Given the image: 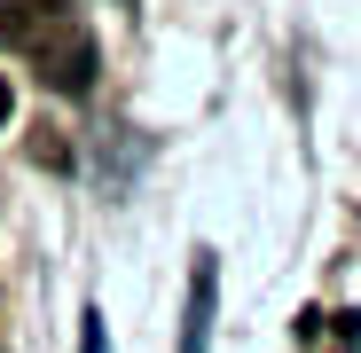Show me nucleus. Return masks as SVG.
I'll use <instances>...</instances> for the list:
<instances>
[{
	"label": "nucleus",
	"mask_w": 361,
	"mask_h": 353,
	"mask_svg": "<svg viewBox=\"0 0 361 353\" xmlns=\"http://www.w3.org/2000/svg\"><path fill=\"white\" fill-rule=\"evenodd\" d=\"M24 55H32V71H39L55 94H87V87H94V39H87L79 16H63L47 39H32Z\"/></svg>",
	"instance_id": "f257e3e1"
},
{
	"label": "nucleus",
	"mask_w": 361,
	"mask_h": 353,
	"mask_svg": "<svg viewBox=\"0 0 361 353\" xmlns=\"http://www.w3.org/2000/svg\"><path fill=\"white\" fill-rule=\"evenodd\" d=\"M71 16V0H0V39L8 47H32V39H47L55 24Z\"/></svg>",
	"instance_id": "f03ea898"
},
{
	"label": "nucleus",
	"mask_w": 361,
	"mask_h": 353,
	"mask_svg": "<svg viewBox=\"0 0 361 353\" xmlns=\"http://www.w3.org/2000/svg\"><path fill=\"white\" fill-rule=\"evenodd\" d=\"M204 322H212V259H197V283H189V337H180V353H204Z\"/></svg>",
	"instance_id": "7ed1b4c3"
},
{
	"label": "nucleus",
	"mask_w": 361,
	"mask_h": 353,
	"mask_svg": "<svg viewBox=\"0 0 361 353\" xmlns=\"http://www.w3.org/2000/svg\"><path fill=\"white\" fill-rule=\"evenodd\" d=\"M8 110H16V94H8V79H0V126H8Z\"/></svg>",
	"instance_id": "20e7f679"
}]
</instances>
